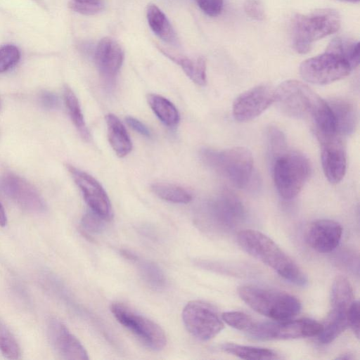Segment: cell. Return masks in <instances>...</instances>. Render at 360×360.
I'll return each mask as SVG.
<instances>
[{
	"label": "cell",
	"mask_w": 360,
	"mask_h": 360,
	"mask_svg": "<svg viewBox=\"0 0 360 360\" xmlns=\"http://www.w3.org/2000/svg\"><path fill=\"white\" fill-rule=\"evenodd\" d=\"M160 51L174 63L181 66L186 75L196 84L205 86L206 79V62L203 57H198L195 60L186 56L171 53L164 49Z\"/></svg>",
	"instance_id": "7402d4cb"
},
{
	"label": "cell",
	"mask_w": 360,
	"mask_h": 360,
	"mask_svg": "<svg viewBox=\"0 0 360 360\" xmlns=\"http://www.w3.org/2000/svg\"><path fill=\"white\" fill-rule=\"evenodd\" d=\"M153 192L160 198L174 202L187 204L192 200V195L181 186L169 183H155L152 185Z\"/></svg>",
	"instance_id": "83f0119b"
},
{
	"label": "cell",
	"mask_w": 360,
	"mask_h": 360,
	"mask_svg": "<svg viewBox=\"0 0 360 360\" xmlns=\"http://www.w3.org/2000/svg\"><path fill=\"white\" fill-rule=\"evenodd\" d=\"M335 121L338 136L354 132L356 125V114L354 105L345 98H332L328 102Z\"/></svg>",
	"instance_id": "ffe728a7"
},
{
	"label": "cell",
	"mask_w": 360,
	"mask_h": 360,
	"mask_svg": "<svg viewBox=\"0 0 360 360\" xmlns=\"http://www.w3.org/2000/svg\"><path fill=\"white\" fill-rule=\"evenodd\" d=\"M219 349L226 353L233 354L243 359L269 360L280 358L278 354L272 349L231 342L222 344Z\"/></svg>",
	"instance_id": "d4e9b609"
},
{
	"label": "cell",
	"mask_w": 360,
	"mask_h": 360,
	"mask_svg": "<svg viewBox=\"0 0 360 360\" xmlns=\"http://www.w3.org/2000/svg\"><path fill=\"white\" fill-rule=\"evenodd\" d=\"M270 152L273 158L287 150L286 140L283 132L276 127H271L268 131Z\"/></svg>",
	"instance_id": "d6a6232c"
},
{
	"label": "cell",
	"mask_w": 360,
	"mask_h": 360,
	"mask_svg": "<svg viewBox=\"0 0 360 360\" xmlns=\"http://www.w3.org/2000/svg\"><path fill=\"white\" fill-rule=\"evenodd\" d=\"M20 53L14 45H5L0 49V73L6 72L19 61Z\"/></svg>",
	"instance_id": "1f68e13d"
},
{
	"label": "cell",
	"mask_w": 360,
	"mask_h": 360,
	"mask_svg": "<svg viewBox=\"0 0 360 360\" xmlns=\"http://www.w3.org/2000/svg\"><path fill=\"white\" fill-rule=\"evenodd\" d=\"M342 234V228L338 222L330 219H319L308 226L305 239L314 250L328 253L338 246Z\"/></svg>",
	"instance_id": "e0dca14e"
},
{
	"label": "cell",
	"mask_w": 360,
	"mask_h": 360,
	"mask_svg": "<svg viewBox=\"0 0 360 360\" xmlns=\"http://www.w3.org/2000/svg\"><path fill=\"white\" fill-rule=\"evenodd\" d=\"M348 326L353 330L357 338H359V303L354 300L349 307L347 314Z\"/></svg>",
	"instance_id": "8d00e7d4"
},
{
	"label": "cell",
	"mask_w": 360,
	"mask_h": 360,
	"mask_svg": "<svg viewBox=\"0 0 360 360\" xmlns=\"http://www.w3.org/2000/svg\"><path fill=\"white\" fill-rule=\"evenodd\" d=\"M182 319L186 330L201 341L212 339L224 328L216 308L201 300L188 302L183 309Z\"/></svg>",
	"instance_id": "8fae6325"
},
{
	"label": "cell",
	"mask_w": 360,
	"mask_h": 360,
	"mask_svg": "<svg viewBox=\"0 0 360 360\" xmlns=\"http://www.w3.org/2000/svg\"><path fill=\"white\" fill-rule=\"evenodd\" d=\"M244 10L251 18L262 20L265 18V11L260 0H244Z\"/></svg>",
	"instance_id": "e575fe53"
},
{
	"label": "cell",
	"mask_w": 360,
	"mask_h": 360,
	"mask_svg": "<svg viewBox=\"0 0 360 360\" xmlns=\"http://www.w3.org/2000/svg\"><path fill=\"white\" fill-rule=\"evenodd\" d=\"M321 159L323 173L331 184H338L343 179L347 167L346 154L340 136L323 140Z\"/></svg>",
	"instance_id": "ac0fdd59"
},
{
	"label": "cell",
	"mask_w": 360,
	"mask_h": 360,
	"mask_svg": "<svg viewBox=\"0 0 360 360\" xmlns=\"http://www.w3.org/2000/svg\"><path fill=\"white\" fill-rule=\"evenodd\" d=\"M0 192L26 211L41 213L46 210V203L38 191L16 174L8 173L0 177Z\"/></svg>",
	"instance_id": "7c38bea8"
},
{
	"label": "cell",
	"mask_w": 360,
	"mask_h": 360,
	"mask_svg": "<svg viewBox=\"0 0 360 360\" xmlns=\"http://www.w3.org/2000/svg\"><path fill=\"white\" fill-rule=\"evenodd\" d=\"M202 160L209 167L228 179L235 186L246 188L253 179V158L245 147H233L224 150L204 149Z\"/></svg>",
	"instance_id": "5b68a950"
},
{
	"label": "cell",
	"mask_w": 360,
	"mask_h": 360,
	"mask_svg": "<svg viewBox=\"0 0 360 360\" xmlns=\"http://www.w3.org/2000/svg\"><path fill=\"white\" fill-rule=\"evenodd\" d=\"M47 333L51 347L60 359L87 360L89 356L80 341L57 319L49 320Z\"/></svg>",
	"instance_id": "2e32d148"
},
{
	"label": "cell",
	"mask_w": 360,
	"mask_h": 360,
	"mask_svg": "<svg viewBox=\"0 0 360 360\" xmlns=\"http://www.w3.org/2000/svg\"><path fill=\"white\" fill-rule=\"evenodd\" d=\"M338 359H352L353 357L350 356L349 354H345L344 356L338 357Z\"/></svg>",
	"instance_id": "60d3db41"
},
{
	"label": "cell",
	"mask_w": 360,
	"mask_h": 360,
	"mask_svg": "<svg viewBox=\"0 0 360 360\" xmlns=\"http://www.w3.org/2000/svg\"><path fill=\"white\" fill-rule=\"evenodd\" d=\"M238 245L247 253L271 268L280 276L303 286L307 278L299 266L269 237L252 229L240 231Z\"/></svg>",
	"instance_id": "7a4b0ae2"
},
{
	"label": "cell",
	"mask_w": 360,
	"mask_h": 360,
	"mask_svg": "<svg viewBox=\"0 0 360 360\" xmlns=\"http://www.w3.org/2000/svg\"><path fill=\"white\" fill-rule=\"evenodd\" d=\"M308 159L297 151L285 150L274 159L273 176L278 194L285 200L295 198L310 174Z\"/></svg>",
	"instance_id": "52a82bcc"
},
{
	"label": "cell",
	"mask_w": 360,
	"mask_h": 360,
	"mask_svg": "<svg viewBox=\"0 0 360 360\" xmlns=\"http://www.w3.org/2000/svg\"><path fill=\"white\" fill-rule=\"evenodd\" d=\"M195 1L199 8L211 17L219 15L224 6L223 0H195Z\"/></svg>",
	"instance_id": "d590c367"
},
{
	"label": "cell",
	"mask_w": 360,
	"mask_h": 360,
	"mask_svg": "<svg viewBox=\"0 0 360 360\" xmlns=\"http://www.w3.org/2000/svg\"><path fill=\"white\" fill-rule=\"evenodd\" d=\"M111 311L118 322L135 335L148 348L159 351L166 345L165 331L154 321L120 302L113 303Z\"/></svg>",
	"instance_id": "9c48e42d"
},
{
	"label": "cell",
	"mask_w": 360,
	"mask_h": 360,
	"mask_svg": "<svg viewBox=\"0 0 360 360\" xmlns=\"http://www.w3.org/2000/svg\"><path fill=\"white\" fill-rule=\"evenodd\" d=\"M63 96L65 103L72 122L82 139L88 141L90 138L89 131L86 127L77 96L72 90L68 86H65L64 88Z\"/></svg>",
	"instance_id": "4316f807"
},
{
	"label": "cell",
	"mask_w": 360,
	"mask_h": 360,
	"mask_svg": "<svg viewBox=\"0 0 360 360\" xmlns=\"http://www.w3.org/2000/svg\"><path fill=\"white\" fill-rule=\"evenodd\" d=\"M109 143L119 157H124L132 149V143L130 137L119 118L113 115L105 116Z\"/></svg>",
	"instance_id": "44dd1931"
},
{
	"label": "cell",
	"mask_w": 360,
	"mask_h": 360,
	"mask_svg": "<svg viewBox=\"0 0 360 360\" xmlns=\"http://www.w3.org/2000/svg\"><path fill=\"white\" fill-rule=\"evenodd\" d=\"M338 13L330 8H321L307 14H297L292 23V39L295 49L306 53L312 44L336 32L340 27Z\"/></svg>",
	"instance_id": "8992f818"
},
{
	"label": "cell",
	"mask_w": 360,
	"mask_h": 360,
	"mask_svg": "<svg viewBox=\"0 0 360 360\" xmlns=\"http://www.w3.org/2000/svg\"><path fill=\"white\" fill-rule=\"evenodd\" d=\"M39 102L44 108L49 110L57 108L59 103L57 96L47 91H44L40 94Z\"/></svg>",
	"instance_id": "74e56055"
},
{
	"label": "cell",
	"mask_w": 360,
	"mask_h": 360,
	"mask_svg": "<svg viewBox=\"0 0 360 360\" xmlns=\"http://www.w3.org/2000/svg\"><path fill=\"white\" fill-rule=\"evenodd\" d=\"M69 6L75 12L92 15L103 9L105 0H70Z\"/></svg>",
	"instance_id": "4dcf8cb0"
},
{
	"label": "cell",
	"mask_w": 360,
	"mask_h": 360,
	"mask_svg": "<svg viewBox=\"0 0 360 360\" xmlns=\"http://www.w3.org/2000/svg\"><path fill=\"white\" fill-rule=\"evenodd\" d=\"M208 219L219 228L234 227L245 217V208L240 199L229 191H224L209 202L206 207Z\"/></svg>",
	"instance_id": "9a60e30c"
},
{
	"label": "cell",
	"mask_w": 360,
	"mask_h": 360,
	"mask_svg": "<svg viewBox=\"0 0 360 360\" xmlns=\"http://www.w3.org/2000/svg\"><path fill=\"white\" fill-rule=\"evenodd\" d=\"M124 256L136 262L139 273L143 280L155 290L164 288L167 284V278L160 267L153 262L139 259L131 252L124 251Z\"/></svg>",
	"instance_id": "603a6c76"
},
{
	"label": "cell",
	"mask_w": 360,
	"mask_h": 360,
	"mask_svg": "<svg viewBox=\"0 0 360 360\" xmlns=\"http://www.w3.org/2000/svg\"><path fill=\"white\" fill-rule=\"evenodd\" d=\"M66 166L91 210L105 221L110 220L112 217L110 201L99 182L90 174L71 165Z\"/></svg>",
	"instance_id": "5bb4252c"
},
{
	"label": "cell",
	"mask_w": 360,
	"mask_h": 360,
	"mask_svg": "<svg viewBox=\"0 0 360 360\" xmlns=\"http://www.w3.org/2000/svg\"><path fill=\"white\" fill-rule=\"evenodd\" d=\"M322 324L310 319L255 322L249 335L259 340H290L318 335Z\"/></svg>",
	"instance_id": "30bf717a"
},
{
	"label": "cell",
	"mask_w": 360,
	"mask_h": 360,
	"mask_svg": "<svg viewBox=\"0 0 360 360\" xmlns=\"http://www.w3.org/2000/svg\"><path fill=\"white\" fill-rule=\"evenodd\" d=\"M353 42L333 39L322 54L303 61L300 66L302 77L314 84H328L347 76L352 70L349 60Z\"/></svg>",
	"instance_id": "3957f363"
},
{
	"label": "cell",
	"mask_w": 360,
	"mask_h": 360,
	"mask_svg": "<svg viewBox=\"0 0 360 360\" xmlns=\"http://www.w3.org/2000/svg\"><path fill=\"white\" fill-rule=\"evenodd\" d=\"M124 58L121 45L110 37L101 39L95 51V63L101 73L105 78H113L120 71Z\"/></svg>",
	"instance_id": "d6986e66"
},
{
	"label": "cell",
	"mask_w": 360,
	"mask_h": 360,
	"mask_svg": "<svg viewBox=\"0 0 360 360\" xmlns=\"http://www.w3.org/2000/svg\"><path fill=\"white\" fill-rule=\"evenodd\" d=\"M125 120H126L127 124L131 129L135 130L136 132H138L139 134H140L144 136H147V137L150 136V130L141 121H139V120H137L133 117H130V116L127 117L125 118Z\"/></svg>",
	"instance_id": "f35d334b"
},
{
	"label": "cell",
	"mask_w": 360,
	"mask_h": 360,
	"mask_svg": "<svg viewBox=\"0 0 360 360\" xmlns=\"http://www.w3.org/2000/svg\"><path fill=\"white\" fill-rule=\"evenodd\" d=\"M340 1H347V2L356 3V2H359L360 0H340Z\"/></svg>",
	"instance_id": "b9f144b4"
},
{
	"label": "cell",
	"mask_w": 360,
	"mask_h": 360,
	"mask_svg": "<svg viewBox=\"0 0 360 360\" xmlns=\"http://www.w3.org/2000/svg\"><path fill=\"white\" fill-rule=\"evenodd\" d=\"M275 101L288 116L309 122L320 141L338 135L328 102L303 82H282L275 89Z\"/></svg>",
	"instance_id": "6da1fadb"
},
{
	"label": "cell",
	"mask_w": 360,
	"mask_h": 360,
	"mask_svg": "<svg viewBox=\"0 0 360 360\" xmlns=\"http://www.w3.org/2000/svg\"><path fill=\"white\" fill-rule=\"evenodd\" d=\"M148 103L158 119L168 127L176 125L179 121V113L175 105L166 98L157 95L148 94Z\"/></svg>",
	"instance_id": "484cf974"
},
{
	"label": "cell",
	"mask_w": 360,
	"mask_h": 360,
	"mask_svg": "<svg viewBox=\"0 0 360 360\" xmlns=\"http://www.w3.org/2000/svg\"><path fill=\"white\" fill-rule=\"evenodd\" d=\"M274 102L275 89L259 84L240 94L233 101V115L238 122L250 121L260 115Z\"/></svg>",
	"instance_id": "4fadbf2b"
},
{
	"label": "cell",
	"mask_w": 360,
	"mask_h": 360,
	"mask_svg": "<svg viewBox=\"0 0 360 360\" xmlns=\"http://www.w3.org/2000/svg\"><path fill=\"white\" fill-rule=\"evenodd\" d=\"M221 319L226 324L239 330L248 332L255 322L248 314L242 311H226L221 314Z\"/></svg>",
	"instance_id": "f546056e"
},
{
	"label": "cell",
	"mask_w": 360,
	"mask_h": 360,
	"mask_svg": "<svg viewBox=\"0 0 360 360\" xmlns=\"http://www.w3.org/2000/svg\"><path fill=\"white\" fill-rule=\"evenodd\" d=\"M241 300L250 308L274 321L291 319L301 310V302L283 291L244 285L238 290Z\"/></svg>",
	"instance_id": "277c9868"
},
{
	"label": "cell",
	"mask_w": 360,
	"mask_h": 360,
	"mask_svg": "<svg viewBox=\"0 0 360 360\" xmlns=\"http://www.w3.org/2000/svg\"><path fill=\"white\" fill-rule=\"evenodd\" d=\"M7 222V217L6 214L5 210L0 202V226H6Z\"/></svg>",
	"instance_id": "ab89813d"
},
{
	"label": "cell",
	"mask_w": 360,
	"mask_h": 360,
	"mask_svg": "<svg viewBox=\"0 0 360 360\" xmlns=\"http://www.w3.org/2000/svg\"><path fill=\"white\" fill-rule=\"evenodd\" d=\"M354 300L349 281L345 276H337L331 288L330 309L318 335L321 343H330L348 327V311Z\"/></svg>",
	"instance_id": "ba28073f"
},
{
	"label": "cell",
	"mask_w": 360,
	"mask_h": 360,
	"mask_svg": "<svg viewBox=\"0 0 360 360\" xmlns=\"http://www.w3.org/2000/svg\"><path fill=\"white\" fill-rule=\"evenodd\" d=\"M146 17L152 31L162 40L174 43L175 32L165 14L155 4H150L146 10Z\"/></svg>",
	"instance_id": "cb8c5ba5"
},
{
	"label": "cell",
	"mask_w": 360,
	"mask_h": 360,
	"mask_svg": "<svg viewBox=\"0 0 360 360\" xmlns=\"http://www.w3.org/2000/svg\"><path fill=\"white\" fill-rule=\"evenodd\" d=\"M0 351L8 359H19L21 356L20 346L9 328L0 319Z\"/></svg>",
	"instance_id": "f1b7e54d"
},
{
	"label": "cell",
	"mask_w": 360,
	"mask_h": 360,
	"mask_svg": "<svg viewBox=\"0 0 360 360\" xmlns=\"http://www.w3.org/2000/svg\"><path fill=\"white\" fill-rule=\"evenodd\" d=\"M104 221V219L91 210L83 216L81 226L86 233H99L103 229Z\"/></svg>",
	"instance_id": "836d02e7"
}]
</instances>
